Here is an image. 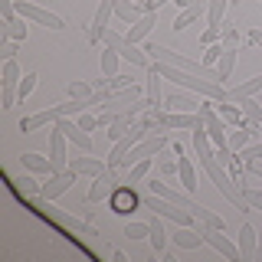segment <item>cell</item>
I'll return each mask as SVG.
<instances>
[{
	"label": "cell",
	"instance_id": "obj_1",
	"mask_svg": "<svg viewBox=\"0 0 262 262\" xmlns=\"http://www.w3.org/2000/svg\"><path fill=\"white\" fill-rule=\"evenodd\" d=\"M102 43H105V46H112V49H115V53H118L125 62L138 66V69H151V56H147V53H141V49H138L135 43H128V36H121V33H115V30H105Z\"/></svg>",
	"mask_w": 262,
	"mask_h": 262
},
{
	"label": "cell",
	"instance_id": "obj_2",
	"mask_svg": "<svg viewBox=\"0 0 262 262\" xmlns=\"http://www.w3.org/2000/svg\"><path fill=\"white\" fill-rule=\"evenodd\" d=\"M138 98H141V85H135V82L125 85V89H115V92L105 98L102 105H98V108H102L98 115H108V118H115V115H125V112L135 108Z\"/></svg>",
	"mask_w": 262,
	"mask_h": 262
},
{
	"label": "cell",
	"instance_id": "obj_3",
	"mask_svg": "<svg viewBox=\"0 0 262 262\" xmlns=\"http://www.w3.org/2000/svg\"><path fill=\"white\" fill-rule=\"evenodd\" d=\"M16 13L27 16L30 23H36V27H46V30H66V20L59 13L46 10V7L33 4V0H16Z\"/></svg>",
	"mask_w": 262,
	"mask_h": 262
},
{
	"label": "cell",
	"instance_id": "obj_4",
	"mask_svg": "<svg viewBox=\"0 0 262 262\" xmlns=\"http://www.w3.org/2000/svg\"><path fill=\"white\" fill-rule=\"evenodd\" d=\"M121 184H125V170H105V174H98V177H92V187H89V196H85V200L89 203H102V200H108V196L115 193V190H118V187Z\"/></svg>",
	"mask_w": 262,
	"mask_h": 262
},
{
	"label": "cell",
	"instance_id": "obj_5",
	"mask_svg": "<svg viewBox=\"0 0 262 262\" xmlns=\"http://www.w3.org/2000/svg\"><path fill=\"white\" fill-rule=\"evenodd\" d=\"M200 229H203V239H207L210 249H216L220 256L229 259V262H243V259H239V246L229 239V236H223V229H213V226H207V223H200Z\"/></svg>",
	"mask_w": 262,
	"mask_h": 262
},
{
	"label": "cell",
	"instance_id": "obj_6",
	"mask_svg": "<svg viewBox=\"0 0 262 262\" xmlns=\"http://www.w3.org/2000/svg\"><path fill=\"white\" fill-rule=\"evenodd\" d=\"M76 177H79L76 170H56V174H49L46 184H39V200L53 203L56 196H62L72 184H76Z\"/></svg>",
	"mask_w": 262,
	"mask_h": 262
},
{
	"label": "cell",
	"instance_id": "obj_7",
	"mask_svg": "<svg viewBox=\"0 0 262 262\" xmlns=\"http://www.w3.org/2000/svg\"><path fill=\"white\" fill-rule=\"evenodd\" d=\"M56 128L62 131L66 138H69V144H76L82 154H89L95 147V141H92V135H89V131H82L79 128V121H72V118H66V115H59V118H56Z\"/></svg>",
	"mask_w": 262,
	"mask_h": 262
},
{
	"label": "cell",
	"instance_id": "obj_8",
	"mask_svg": "<svg viewBox=\"0 0 262 262\" xmlns=\"http://www.w3.org/2000/svg\"><path fill=\"white\" fill-rule=\"evenodd\" d=\"M108 203H112V213H118V216H128V213H135L138 207H144L141 196L135 193V187H131V184H121L118 190L108 196Z\"/></svg>",
	"mask_w": 262,
	"mask_h": 262
},
{
	"label": "cell",
	"instance_id": "obj_9",
	"mask_svg": "<svg viewBox=\"0 0 262 262\" xmlns=\"http://www.w3.org/2000/svg\"><path fill=\"white\" fill-rule=\"evenodd\" d=\"M115 7H118V0H98V10L92 16V30H89V43H102L105 30H108V20L115 16Z\"/></svg>",
	"mask_w": 262,
	"mask_h": 262
},
{
	"label": "cell",
	"instance_id": "obj_10",
	"mask_svg": "<svg viewBox=\"0 0 262 262\" xmlns=\"http://www.w3.org/2000/svg\"><path fill=\"white\" fill-rule=\"evenodd\" d=\"M49 161H53L56 170H69V138L56 125H53V135H49Z\"/></svg>",
	"mask_w": 262,
	"mask_h": 262
},
{
	"label": "cell",
	"instance_id": "obj_11",
	"mask_svg": "<svg viewBox=\"0 0 262 262\" xmlns=\"http://www.w3.org/2000/svg\"><path fill=\"white\" fill-rule=\"evenodd\" d=\"M236 246H239V259L243 262H256V249H259V233L252 223L239 226V236H236Z\"/></svg>",
	"mask_w": 262,
	"mask_h": 262
},
{
	"label": "cell",
	"instance_id": "obj_12",
	"mask_svg": "<svg viewBox=\"0 0 262 262\" xmlns=\"http://www.w3.org/2000/svg\"><path fill=\"white\" fill-rule=\"evenodd\" d=\"M147 187H151V193H158V196H164V200H170V203H177V207H184V210H190V193L187 190H174V187H167L164 180H147Z\"/></svg>",
	"mask_w": 262,
	"mask_h": 262
},
{
	"label": "cell",
	"instance_id": "obj_13",
	"mask_svg": "<svg viewBox=\"0 0 262 262\" xmlns=\"http://www.w3.org/2000/svg\"><path fill=\"white\" fill-rule=\"evenodd\" d=\"M170 239H174V246L177 249H200L203 243V229L200 226H177V233L170 236Z\"/></svg>",
	"mask_w": 262,
	"mask_h": 262
},
{
	"label": "cell",
	"instance_id": "obj_14",
	"mask_svg": "<svg viewBox=\"0 0 262 262\" xmlns=\"http://www.w3.org/2000/svg\"><path fill=\"white\" fill-rule=\"evenodd\" d=\"M56 118H59V112H56V105H53V108H43V112L30 115V118H20V131L23 135H33V131H39L46 125H56Z\"/></svg>",
	"mask_w": 262,
	"mask_h": 262
},
{
	"label": "cell",
	"instance_id": "obj_15",
	"mask_svg": "<svg viewBox=\"0 0 262 262\" xmlns=\"http://www.w3.org/2000/svg\"><path fill=\"white\" fill-rule=\"evenodd\" d=\"M154 23H158V10L144 13V16H141L138 23H131V27H128V33H125V36H128V43H135V46H138V43H144V39L151 36Z\"/></svg>",
	"mask_w": 262,
	"mask_h": 262
},
{
	"label": "cell",
	"instance_id": "obj_16",
	"mask_svg": "<svg viewBox=\"0 0 262 262\" xmlns=\"http://www.w3.org/2000/svg\"><path fill=\"white\" fill-rule=\"evenodd\" d=\"M207 10H210V0H193L187 10H180V13L174 16V30H177V33H184L193 20H200V16L207 13Z\"/></svg>",
	"mask_w": 262,
	"mask_h": 262
},
{
	"label": "cell",
	"instance_id": "obj_17",
	"mask_svg": "<svg viewBox=\"0 0 262 262\" xmlns=\"http://www.w3.org/2000/svg\"><path fill=\"white\" fill-rule=\"evenodd\" d=\"M69 170H76L79 177H98L108 170V164L98 158H69Z\"/></svg>",
	"mask_w": 262,
	"mask_h": 262
},
{
	"label": "cell",
	"instance_id": "obj_18",
	"mask_svg": "<svg viewBox=\"0 0 262 262\" xmlns=\"http://www.w3.org/2000/svg\"><path fill=\"white\" fill-rule=\"evenodd\" d=\"M213 108L220 112V118H223L226 125H233V128H243V125H246L243 108H239L236 102H229V98H223V102H213Z\"/></svg>",
	"mask_w": 262,
	"mask_h": 262
},
{
	"label": "cell",
	"instance_id": "obj_19",
	"mask_svg": "<svg viewBox=\"0 0 262 262\" xmlns=\"http://www.w3.org/2000/svg\"><path fill=\"white\" fill-rule=\"evenodd\" d=\"M20 164H23V170H30V174H56V167H53V161L43 158V154H20Z\"/></svg>",
	"mask_w": 262,
	"mask_h": 262
},
{
	"label": "cell",
	"instance_id": "obj_20",
	"mask_svg": "<svg viewBox=\"0 0 262 262\" xmlns=\"http://www.w3.org/2000/svg\"><path fill=\"white\" fill-rule=\"evenodd\" d=\"M177 174H180V184H184V190L193 193V190H196V167H193V161L187 158L184 151L177 154Z\"/></svg>",
	"mask_w": 262,
	"mask_h": 262
},
{
	"label": "cell",
	"instance_id": "obj_21",
	"mask_svg": "<svg viewBox=\"0 0 262 262\" xmlns=\"http://www.w3.org/2000/svg\"><path fill=\"white\" fill-rule=\"evenodd\" d=\"M27 16L16 13V20L10 23H0V39H16V43H27Z\"/></svg>",
	"mask_w": 262,
	"mask_h": 262
},
{
	"label": "cell",
	"instance_id": "obj_22",
	"mask_svg": "<svg viewBox=\"0 0 262 262\" xmlns=\"http://www.w3.org/2000/svg\"><path fill=\"white\" fill-rule=\"evenodd\" d=\"M164 108H167V112H196L200 102H196L193 95H187V92H174V95L164 98Z\"/></svg>",
	"mask_w": 262,
	"mask_h": 262
},
{
	"label": "cell",
	"instance_id": "obj_23",
	"mask_svg": "<svg viewBox=\"0 0 262 262\" xmlns=\"http://www.w3.org/2000/svg\"><path fill=\"white\" fill-rule=\"evenodd\" d=\"M259 92H262V76H252V79H246V82H239V85L229 89V102H239V98H252V95H259Z\"/></svg>",
	"mask_w": 262,
	"mask_h": 262
},
{
	"label": "cell",
	"instance_id": "obj_24",
	"mask_svg": "<svg viewBox=\"0 0 262 262\" xmlns=\"http://www.w3.org/2000/svg\"><path fill=\"white\" fill-rule=\"evenodd\" d=\"M115 16H118V20H125L128 27L131 23H138L144 16V7L138 4V0H118V7H115Z\"/></svg>",
	"mask_w": 262,
	"mask_h": 262
},
{
	"label": "cell",
	"instance_id": "obj_25",
	"mask_svg": "<svg viewBox=\"0 0 262 262\" xmlns=\"http://www.w3.org/2000/svg\"><path fill=\"white\" fill-rule=\"evenodd\" d=\"M131 125H135V115H131V112H125V115H115V118H112V125H108V131H105V135H108V141L115 144V141H118V138H125L128 131H131Z\"/></svg>",
	"mask_w": 262,
	"mask_h": 262
},
{
	"label": "cell",
	"instance_id": "obj_26",
	"mask_svg": "<svg viewBox=\"0 0 262 262\" xmlns=\"http://www.w3.org/2000/svg\"><path fill=\"white\" fill-rule=\"evenodd\" d=\"M236 105L243 108L246 125H249V128H259V125H262V102H256V98H239Z\"/></svg>",
	"mask_w": 262,
	"mask_h": 262
},
{
	"label": "cell",
	"instance_id": "obj_27",
	"mask_svg": "<svg viewBox=\"0 0 262 262\" xmlns=\"http://www.w3.org/2000/svg\"><path fill=\"white\" fill-rule=\"evenodd\" d=\"M190 213L200 223H207V226H213V229H226V223H223V216H220L216 210H210V207H200V203H190Z\"/></svg>",
	"mask_w": 262,
	"mask_h": 262
},
{
	"label": "cell",
	"instance_id": "obj_28",
	"mask_svg": "<svg viewBox=\"0 0 262 262\" xmlns=\"http://www.w3.org/2000/svg\"><path fill=\"white\" fill-rule=\"evenodd\" d=\"M151 249H154V256H161L164 252V246H167V229H164V223H161V216L154 213V220H151Z\"/></svg>",
	"mask_w": 262,
	"mask_h": 262
},
{
	"label": "cell",
	"instance_id": "obj_29",
	"mask_svg": "<svg viewBox=\"0 0 262 262\" xmlns=\"http://www.w3.org/2000/svg\"><path fill=\"white\" fill-rule=\"evenodd\" d=\"M144 79H147V85H144L147 98H151V105H158V102H161V79H164V76L158 72V66H154V62H151V69H147ZM158 108H161V105H158Z\"/></svg>",
	"mask_w": 262,
	"mask_h": 262
},
{
	"label": "cell",
	"instance_id": "obj_30",
	"mask_svg": "<svg viewBox=\"0 0 262 262\" xmlns=\"http://www.w3.org/2000/svg\"><path fill=\"white\" fill-rule=\"evenodd\" d=\"M20 62H16V59H7L4 62V69H0V85H4V89H16V85H20Z\"/></svg>",
	"mask_w": 262,
	"mask_h": 262
},
{
	"label": "cell",
	"instance_id": "obj_31",
	"mask_svg": "<svg viewBox=\"0 0 262 262\" xmlns=\"http://www.w3.org/2000/svg\"><path fill=\"white\" fill-rule=\"evenodd\" d=\"M249 141H252V131L246 128V125H243V128H233V131L226 135V147H229L233 154H239V151H243V147L249 144Z\"/></svg>",
	"mask_w": 262,
	"mask_h": 262
},
{
	"label": "cell",
	"instance_id": "obj_32",
	"mask_svg": "<svg viewBox=\"0 0 262 262\" xmlns=\"http://www.w3.org/2000/svg\"><path fill=\"white\" fill-rule=\"evenodd\" d=\"M151 167H154V158H144V161H138V164H131L128 167V174H125V184H141V180L151 174Z\"/></svg>",
	"mask_w": 262,
	"mask_h": 262
},
{
	"label": "cell",
	"instance_id": "obj_33",
	"mask_svg": "<svg viewBox=\"0 0 262 262\" xmlns=\"http://www.w3.org/2000/svg\"><path fill=\"white\" fill-rule=\"evenodd\" d=\"M118 62H121V56L115 53L112 46H105V53H102V76L115 79V76H118Z\"/></svg>",
	"mask_w": 262,
	"mask_h": 262
},
{
	"label": "cell",
	"instance_id": "obj_34",
	"mask_svg": "<svg viewBox=\"0 0 262 262\" xmlns=\"http://www.w3.org/2000/svg\"><path fill=\"white\" fill-rule=\"evenodd\" d=\"M216 69H220V76H223V85H226L229 76H233V69H236V49H223V56L216 59Z\"/></svg>",
	"mask_w": 262,
	"mask_h": 262
},
{
	"label": "cell",
	"instance_id": "obj_35",
	"mask_svg": "<svg viewBox=\"0 0 262 262\" xmlns=\"http://www.w3.org/2000/svg\"><path fill=\"white\" fill-rule=\"evenodd\" d=\"M36 79H39V72H27V76L20 79V85H16V92H20V102H27V98L33 95V89H36Z\"/></svg>",
	"mask_w": 262,
	"mask_h": 262
},
{
	"label": "cell",
	"instance_id": "obj_36",
	"mask_svg": "<svg viewBox=\"0 0 262 262\" xmlns=\"http://www.w3.org/2000/svg\"><path fill=\"white\" fill-rule=\"evenodd\" d=\"M158 170H161V177H170V174H177V161L167 154V147L158 154Z\"/></svg>",
	"mask_w": 262,
	"mask_h": 262
},
{
	"label": "cell",
	"instance_id": "obj_37",
	"mask_svg": "<svg viewBox=\"0 0 262 262\" xmlns=\"http://www.w3.org/2000/svg\"><path fill=\"white\" fill-rule=\"evenodd\" d=\"M236 158H239L243 164H249V161H259V158H262V138H259V141H252V144H246L243 151L236 154Z\"/></svg>",
	"mask_w": 262,
	"mask_h": 262
},
{
	"label": "cell",
	"instance_id": "obj_38",
	"mask_svg": "<svg viewBox=\"0 0 262 262\" xmlns=\"http://www.w3.org/2000/svg\"><path fill=\"white\" fill-rule=\"evenodd\" d=\"M69 95L72 98H92L95 95V85H92V82H72V85H69Z\"/></svg>",
	"mask_w": 262,
	"mask_h": 262
},
{
	"label": "cell",
	"instance_id": "obj_39",
	"mask_svg": "<svg viewBox=\"0 0 262 262\" xmlns=\"http://www.w3.org/2000/svg\"><path fill=\"white\" fill-rule=\"evenodd\" d=\"M125 236L128 239H147V236H151V223H128Z\"/></svg>",
	"mask_w": 262,
	"mask_h": 262
},
{
	"label": "cell",
	"instance_id": "obj_40",
	"mask_svg": "<svg viewBox=\"0 0 262 262\" xmlns=\"http://www.w3.org/2000/svg\"><path fill=\"white\" fill-rule=\"evenodd\" d=\"M98 125H102V118H98V115H89V112L79 115V128H82V131H95Z\"/></svg>",
	"mask_w": 262,
	"mask_h": 262
},
{
	"label": "cell",
	"instance_id": "obj_41",
	"mask_svg": "<svg viewBox=\"0 0 262 262\" xmlns=\"http://www.w3.org/2000/svg\"><path fill=\"white\" fill-rule=\"evenodd\" d=\"M203 49H207V53H203V62L207 66H213L220 56H223V43H213V46H203Z\"/></svg>",
	"mask_w": 262,
	"mask_h": 262
},
{
	"label": "cell",
	"instance_id": "obj_42",
	"mask_svg": "<svg viewBox=\"0 0 262 262\" xmlns=\"http://www.w3.org/2000/svg\"><path fill=\"white\" fill-rule=\"evenodd\" d=\"M243 196H246V203H249L252 210H262V190H249V187H243Z\"/></svg>",
	"mask_w": 262,
	"mask_h": 262
},
{
	"label": "cell",
	"instance_id": "obj_43",
	"mask_svg": "<svg viewBox=\"0 0 262 262\" xmlns=\"http://www.w3.org/2000/svg\"><path fill=\"white\" fill-rule=\"evenodd\" d=\"M16 56V39H0V59H13Z\"/></svg>",
	"mask_w": 262,
	"mask_h": 262
},
{
	"label": "cell",
	"instance_id": "obj_44",
	"mask_svg": "<svg viewBox=\"0 0 262 262\" xmlns=\"http://www.w3.org/2000/svg\"><path fill=\"white\" fill-rule=\"evenodd\" d=\"M246 170H249L252 177H259V180H262V161H249V164H246Z\"/></svg>",
	"mask_w": 262,
	"mask_h": 262
},
{
	"label": "cell",
	"instance_id": "obj_45",
	"mask_svg": "<svg viewBox=\"0 0 262 262\" xmlns=\"http://www.w3.org/2000/svg\"><path fill=\"white\" fill-rule=\"evenodd\" d=\"M23 190H27V196H33V193H39V187H36V180H23Z\"/></svg>",
	"mask_w": 262,
	"mask_h": 262
},
{
	"label": "cell",
	"instance_id": "obj_46",
	"mask_svg": "<svg viewBox=\"0 0 262 262\" xmlns=\"http://www.w3.org/2000/svg\"><path fill=\"white\" fill-rule=\"evenodd\" d=\"M174 4L180 7V10H187V7H190V4H193V0H174Z\"/></svg>",
	"mask_w": 262,
	"mask_h": 262
},
{
	"label": "cell",
	"instance_id": "obj_47",
	"mask_svg": "<svg viewBox=\"0 0 262 262\" xmlns=\"http://www.w3.org/2000/svg\"><path fill=\"white\" fill-rule=\"evenodd\" d=\"M259 138H262V125H259Z\"/></svg>",
	"mask_w": 262,
	"mask_h": 262
},
{
	"label": "cell",
	"instance_id": "obj_48",
	"mask_svg": "<svg viewBox=\"0 0 262 262\" xmlns=\"http://www.w3.org/2000/svg\"><path fill=\"white\" fill-rule=\"evenodd\" d=\"M229 4H239V0H229Z\"/></svg>",
	"mask_w": 262,
	"mask_h": 262
}]
</instances>
